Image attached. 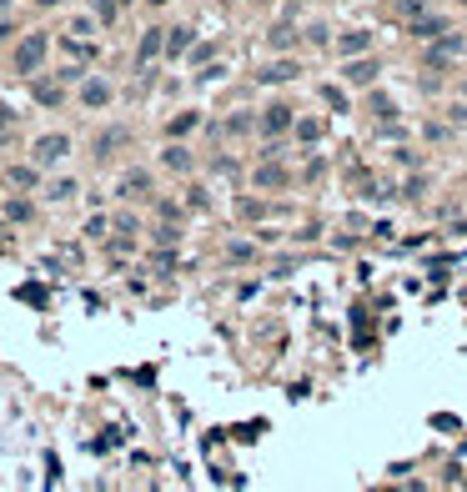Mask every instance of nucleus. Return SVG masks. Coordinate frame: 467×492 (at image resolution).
Returning <instances> with one entry per match:
<instances>
[{
	"instance_id": "f257e3e1",
	"label": "nucleus",
	"mask_w": 467,
	"mask_h": 492,
	"mask_svg": "<svg viewBox=\"0 0 467 492\" xmlns=\"http://www.w3.org/2000/svg\"><path fill=\"white\" fill-rule=\"evenodd\" d=\"M40 56H46V35H31L26 46L15 51V66H20V71H35V66H40Z\"/></svg>"
},
{
	"instance_id": "0eeeda50",
	"label": "nucleus",
	"mask_w": 467,
	"mask_h": 492,
	"mask_svg": "<svg viewBox=\"0 0 467 492\" xmlns=\"http://www.w3.org/2000/svg\"><path fill=\"white\" fill-rule=\"evenodd\" d=\"M417 35H442V20H417Z\"/></svg>"
},
{
	"instance_id": "f03ea898",
	"label": "nucleus",
	"mask_w": 467,
	"mask_h": 492,
	"mask_svg": "<svg viewBox=\"0 0 467 492\" xmlns=\"http://www.w3.org/2000/svg\"><path fill=\"white\" fill-rule=\"evenodd\" d=\"M66 151H71V141H66V136H46V141L35 146V161H40V166H51V161H60Z\"/></svg>"
},
{
	"instance_id": "39448f33",
	"label": "nucleus",
	"mask_w": 467,
	"mask_h": 492,
	"mask_svg": "<svg viewBox=\"0 0 467 492\" xmlns=\"http://www.w3.org/2000/svg\"><path fill=\"white\" fill-rule=\"evenodd\" d=\"M287 121H291V116H287V105H271V116H266V126H271V131H282Z\"/></svg>"
},
{
	"instance_id": "7ed1b4c3",
	"label": "nucleus",
	"mask_w": 467,
	"mask_h": 492,
	"mask_svg": "<svg viewBox=\"0 0 467 492\" xmlns=\"http://www.w3.org/2000/svg\"><path fill=\"white\" fill-rule=\"evenodd\" d=\"M377 76V66H372V60H352V66H347V80H357V85H367Z\"/></svg>"
},
{
	"instance_id": "423d86ee",
	"label": "nucleus",
	"mask_w": 467,
	"mask_h": 492,
	"mask_svg": "<svg viewBox=\"0 0 467 492\" xmlns=\"http://www.w3.org/2000/svg\"><path fill=\"white\" fill-rule=\"evenodd\" d=\"M257 181H262V186H282V171H277V166H271V171H257Z\"/></svg>"
},
{
	"instance_id": "20e7f679",
	"label": "nucleus",
	"mask_w": 467,
	"mask_h": 492,
	"mask_svg": "<svg viewBox=\"0 0 467 492\" xmlns=\"http://www.w3.org/2000/svg\"><path fill=\"white\" fill-rule=\"evenodd\" d=\"M80 96H86V105H105V101H111V85L91 80V85H86V91H80Z\"/></svg>"
}]
</instances>
